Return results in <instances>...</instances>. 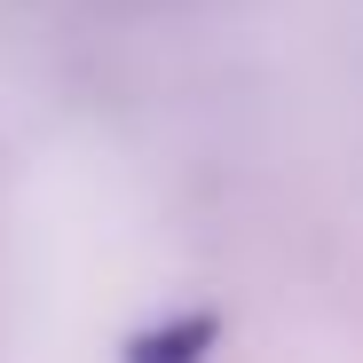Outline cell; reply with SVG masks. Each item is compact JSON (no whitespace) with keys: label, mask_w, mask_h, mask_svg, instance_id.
<instances>
[{"label":"cell","mask_w":363,"mask_h":363,"mask_svg":"<svg viewBox=\"0 0 363 363\" xmlns=\"http://www.w3.org/2000/svg\"><path fill=\"white\" fill-rule=\"evenodd\" d=\"M213 340H221V316H213V308H198V316H174V324H158V332L127 340V363H206V355H213Z\"/></svg>","instance_id":"cell-1"}]
</instances>
